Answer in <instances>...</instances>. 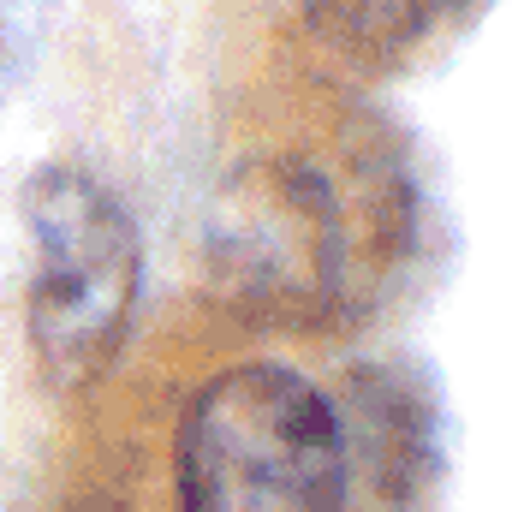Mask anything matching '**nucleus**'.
Instances as JSON below:
<instances>
[{"label": "nucleus", "mask_w": 512, "mask_h": 512, "mask_svg": "<svg viewBox=\"0 0 512 512\" xmlns=\"http://www.w3.org/2000/svg\"><path fill=\"white\" fill-rule=\"evenodd\" d=\"M405 185L364 167L352 191L304 155H256L227 173L203 221V280L256 328H322L364 304L405 251Z\"/></svg>", "instance_id": "obj_1"}, {"label": "nucleus", "mask_w": 512, "mask_h": 512, "mask_svg": "<svg viewBox=\"0 0 512 512\" xmlns=\"http://www.w3.org/2000/svg\"><path fill=\"white\" fill-rule=\"evenodd\" d=\"M352 441L334 399L286 364H233L179 429L185 512H346Z\"/></svg>", "instance_id": "obj_2"}, {"label": "nucleus", "mask_w": 512, "mask_h": 512, "mask_svg": "<svg viewBox=\"0 0 512 512\" xmlns=\"http://www.w3.org/2000/svg\"><path fill=\"white\" fill-rule=\"evenodd\" d=\"M24 233H30V292H24V340L54 393L90 387L120 352L143 280V239L126 203L78 173L42 167L24 185Z\"/></svg>", "instance_id": "obj_3"}, {"label": "nucleus", "mask_w": 512, "mask_h": 512, "mask_svg": "<svg viewBox=\"0 0 512 512\" xmlns=\"http://www.w3.org/2000/svg\"><path fill=\"white\" fill-rule=\"evenodd\" d=\"M459 6L465 0H304V24L322 48L358 66H382L429 42Z\"/></svg>", "instance_id": "obj_4"}]
</instances>
